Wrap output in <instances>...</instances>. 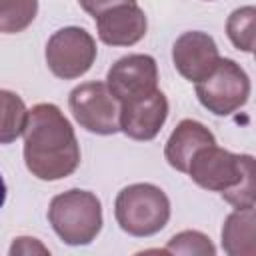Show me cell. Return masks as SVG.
<instances>
[{
  "mask_svg": "<svg viewBox=\"0 0 256 256\" xmlns=\"http://www.w3.org/2000/svg\"><path fill=\"white\" fill-rule=\"evenodd\" d=\"M48 220L62 242L84 246L102 230V204L96 194L72 188L52 198Z\"/></svg>",
  "mask_w": 256,
  "mask_h": 256,
  "instance_id": "2",
  "label": "cell"
},
{
  "mask_svg": "<svg viewBox=\"0 0 256 256\" xmlns=\"http://www.w3.org/2000/svg\"><path fill=\"white\" fill-rule=\"evenodd\" d=\"M164 252L168 254H198V256H214L216 254V248L214 244L210 242V238L198 230H184V232H178L174 234Z\"/></svg>",
  "mask_w": 256,
  "mask_h": 256,
  "instance_id": "17",
  "label": "cell"
},
{
  "mask_svg": "<svg viewBox=\"0 0 256 256\" xmlns=\"http://www.w3.org/2000/svg\"><path fill=\"white\" fill-rule=\"evenodd\" d=\"M250 160V154H232L224 148H218L216 144H210L192 156L188 174L200 188L210 192H224L238 184Z\"/></svg>",
  "mask_w": 256,
  "mask_h": 256,
  "instance_id": "7",
  "label": "cell"
},
{
  "mask_svg": "<svg viewBox=\"0 0 256 256\" xmlns=\"http://www.w3.org/2000/svg\"><path fill=\"white\" fill-rule=\"evenodd\" d=\"M78 4L82 6L84 12L92 14L94 18L100 16L102 12L114 8V6H120V4H136V0H78Z\"/></svg>",
  "mask_w": 256,
  "mask_h": 256,
  "instance_id": "19",
  "label": "cell"
},
{
  "mask_svg": "<svg viewBox=\"0 0 256 256\" xmlns=\"http://www.w3.org/2000/svg\"><path fill=\"white\" fill-rule=\"evenodd\" d=\"M38 12V0H0V32L16 34L26 30Z\"/></svg>",
  "mask_w": 256,
  "mask_h": 256,
  "instance_id": "15",
  "label": "cell"
},
{
  "mask_svg": "<svg viewBox=\"0 0 256 256\" xmlns=\"http://www.w3.org/2000/svg\"><path fill=\"white\" fill-rule=\"evenodd\" d=\"M4 200H6V184H4V178L0 174V208L4 206Z\"/></svg>",
  "mask_w": 256,
  "mask_h": 256,
  "instance_id": "21",
  "label": "cell"
},
{
  "mask_svg": "<svg viewBox=\"0 0 256 256\" xmlns=\"http://www.w3.org/2000/svg\"><path fill=\"white\" fill-rule=\"evenodd\" d=\"M34 252H38V254H48V248L42 246L36 238H28V236L16 238L14 244L10 246V254H12V256H14V254H34Z\"/></svg>",
  "mask_w": 256,
  "mask_h": 256,
  "instance_id": "20",
  "label": "cell"
},
{
  "mask_svg": "<svg viewBox=\"0 0 256 256\" xmlns=\"http://www.w3.org/2000/svg\"><path fill=\"white\" fill-rule=\"evenodd\" d=\"M106 84L114 98L124 104L158 90V66L148 54H128L112 64Z\"/></svg>",
  "mask_w": 256,
  "mask_h": 256,
  "instance_id": "8",
  "label": "cell"
},
{
  "mask_svg": "<svg viewBox=\"0 0 256 256\" xmlns=\"http://www.w3.org/2000/svg\"><path fill=\"white\" fill-rule=\"evenodd\" d=\"M116 222L130 236H152L170 220V200L162 188L138 182L122 188L114 202Z\"/></svg>",
  "mask_w": 256,
  "mask_h": 256,
  "instance_id": "3",
  "label": "cell"
},
{
  "mask_svg": "<svg viewBox=\"0 0 256 256\" xmlns=\"http://www.w3.org/2000/svg\"><path fill=\"white\" fill-rule=\"evenodd\" d=\"M196 96L208 112L228 116L248 102L250 78L238 62L220 58L218 64L196 82Z\"/></svg>",
  "mask_w": 256,
  "mask_h": 256,
  "instance_id": "4",
  "label": "cell"
},
{
  "mask_svg": "<svg viewBox=\"0 0 256 256\" xmlns=\"http://www.w3.org/2000/svg\"><path fill=\"white\" fill-rule=\"evenodd\" d=\"M168 118V100L156 90L144 98L120 104V130L132 140H152Z\"/></svg>",
  "mask_w": 256,
  "mask_h": 256,
  "instance_id": "9",
  "label": "cell"
},
{
  "mask_svg": "<svg viewBox=\"0 0 256 256\" xmlns=\"http://www.w3.org/2000/svg\"><path fill=\"white\" fill-rule=\"evenodd\" d=\"M96 60V42L84 28L66 26L56 30L46 44V64L62 80L80 78Z\"/></svg>",
  "mask_w": 256,
  "mask_h": 256,
  "instance_id": "6",
  "label": "cell"
},
{
  "mask_svg": "<svg viewBox=\"0 0 256 256\" xmlns=\"http://www.w3.org/2000/svg\"><path fill=\"white\" fill-rule=\"evenodd\" d=\"M24 162L38 180H62L80 164V146L72 124L56 104H36L26 114Z\"/></svg>",
  "mask_w": 256,
  "mask_h": 256,
  "instance_id": "1",
  "label": "cell"
},
{
  "mask_svg": "<svg viewBox=\"0 0 256 256\" xmlns=\"http://www.w3.org/2000/svg\"><path fill=\"white\" fill-rule=\"evenodd\" d=\"M74 120L94 134H116L120 130V102L114 98L106 82H84L68 96Z\"/></svg>",
  "mask_w": 256,
  "mask_h": 256,
  "instance_id": "5",
  "label": "cell"
},
{
  "mask_svg": "<svg viewBox=\"0 0 256 256\" xmlns=\"http://www.w3.org/2000/svg\"><path fill=\"white\" fill-rule=\"evenodd\" d=\"M220 60L214 38L206 32H184L172 46V62L178 74L190 82L202 80Z\"/></svg>",
  "mask_w": 256,
  "mask_h": 256,
  "instance_id": "10",
  "label": "cell"
},
{
  "mask_svg": "<svg viewBox=\"0 0 256 256\" xmlns=\"http://www.w3.org/2000/svg\"><path fill=\"white\" fill-rule=\"evenodd\" d=\"M26 114L24 100L16 92L0 88V144H10L22 134Z\"/></svg>",
  "mask_w": 256,
  "mask_h": 256,
  "instance_id": "14",
  "label": "cell"
},
{
  "mask_svg": "<svg viewBox=\"0 0 256 256\" xmlns=\"http://www.w3.org/2000/svg\"><path fill=\"white\" fill-rule=\"evenodd\" d=\"M222 248L230 256L256 254V214L252 208H236L222 226Z\"/></svg>",
  "mask_w": 256,
  "mask_h": 256,
  "instance_id": "13",
  "label": "cell"
},
{
  "mask_svg": "<svg viewBox=\"0 0 256 256\" xmlns=\"http://www.w3.org/2000/svg\"><path fill=\"white\" fill-rule=\"evenodd\" d=\"M98 36L108 46H132L146 34L148 20L138 4H120L96 16Z\"/></svg>",
  "mask_w": 256,
  "mask_h": 256,
  "instance_id": "11",
  "label": "cell"
},
{
  "mask_svg": "<svg viewBox=\"0 0 256 256\" xmlns=\"http://www.w3.org/2000/svg\"><path fill=\"white\" fill-rule=\"evenodd\" d=\"M210 144H216L214 134L202 122L186 118L178 122V126L170 134L166 148H164V156L172 168H176L178 172H188V164L192 156L200 148L210 146Z\"/></svg>",
  "mask_w": 256,
  "mask_h": 256,
  "instance_id": "12",
  "label": "cell"
},
{
  "mask_svg": "<svg viewBox=\"0 0 256 256\" xmlns=\"http://www.w3.org/2000/svg\"><path fill=\"white\" fill-rule=\"evenodd\" d=\"M254 176H256V166H254V158L246 164L244 172H242V178L238 180L236 186L220 192L222 198L232 204L234 208H252L254 206V196H256V182H254Z\"/></svg>",
  "mask_w": 256,
  "mask_h": 256,
  "instance_id": "18",
  "label": "cell"
},
{
  "mask_svg": "<svg viewBox=\"0 0 256 256\" xmlns=\"http://www.w3.org/2000/svg\"><path fill=\"white\" fill-rule=\"evenodd\" d=\"M254 26H256V8L242 6V8H236L228 16L226 34L238 50L252 52L254 50Z\"/></svg>",
  "mask_w": 256,
  "mask_h": 256,
  "instance_id": "16",
  "label": "cell"
}]
</instances>
